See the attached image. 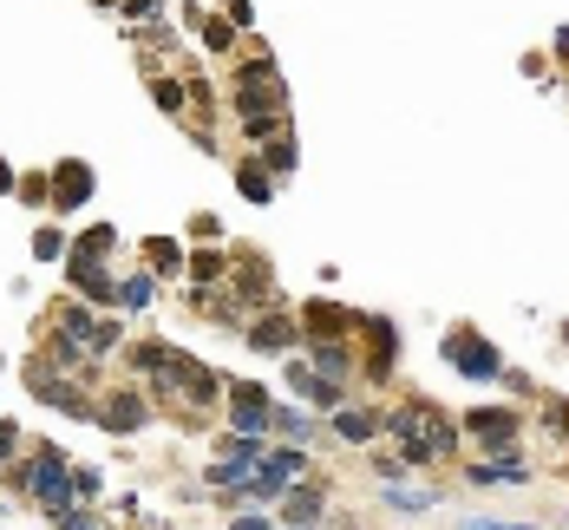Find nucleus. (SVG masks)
I'll list each match as a JSON object with an SVG mask.
<instances>
[{
  "mask_svg": "<svg viewBox=\"0 0 569 530\" xmlns=\"http://www.w3.org/2000/svg\"><path fill=\"white\" fill-rule=\"evenodd\" d=\"M131 374H138V387L151 393V407L157 413H170V420H190V426H203V420H216L223 413V374L216 367H203L197 354H183L177 341H131Z\"/></svg>",
  "mask_w": 569,
  "mask_h": 530,
  "instance_id": "nucleus-1",
  "label": "nucleus"
},
{
  "mask_svg": "<svg viewBox=\"0 0 569 530\" xmlns=\"http://www.w3.org/2000/svg\"><path fill=\"white\" fill-rule=\"evenodd\" d=\"M387 439L400 446L393 459L413 472H426V466H446V459H459V446H465V433H459V413H446L439 400H400V407H387Z\"/></svg>",
  "mask_w": 569,
  "mask_h": 530,
  "instance_id": "nucleus-2",
  "label": "nucleus"
},
{
  "mask_svg": "<svg viewBox=\"0 0 569 530\" xmlns=\"http://www.w3.org/2000/svg\"><path fill=\"white\" fill-rule=\"evenodd\" d=\"M236 118H242L249 144H269V138L288 131V92H282V72H275L269 46L256 59H242V72H236Z\"/></svg>",
  "mask_w": 569,
  "mask_h": 530,
  "instance_id": "nucleus-3",
  "label": "nucleus"
},
{
  "mask_svg": "<svg viewBox=\"0 0 569 530\" xmlns=\"http://www.w3.org/2000/svg\"><path fill=\"white\" fill-rule=\"evenodd\" d=\"M7 492H20V498H33L46 518H66V511H79V498H72V459L59 452V446H33V452H20L7 472Z\"/></svg>",
  "mask_w": 569,
  "mask_h": 530,
  "instance_id": "nucleus-4",
  "label": "nucleus"
},
{
  "mask_svg": "<svg viewBox=\"0 0 569 530\" xmlns=\"http://www.w3.org/2000/svg\"><path fill=\"white\" fill-rule=\"evenodd\" d=\"M46 334H59V341H72L79 354H92V361H105V354H118L125 348V321H111L105 308H92V302H79V295H59L52 308H46Z\"/></svg>",
  "mask_w": 569,
  "mask_h": 530,
  "instance_id": "nucleus-5",
  "label": "nucleus"
},
{
  "mask_svg": "<svg viewBox=\"0 0 569 530\" xmlns=\"http://www.w3.org/2000/svg\"><path fill=\"white\" fill-rule=\"evenodd\" d=\"M459 433L472 439V459H524V413L518 407H472V413H459Z\"/></svg>",
  "mask_w": 569,
  "mask_h": 530,
  "instance_id": "nucleus-6",
  "label": "nucleus"
},
{
  "mask_svg": "<svg viewBox=\"0 0 569 530\" xmlns=\"http://www.w3.org/2000/svg\"><path fill=\"white\" fill-rule=\"evenodd\" d=\"M92 426L111 433V439H138L144 426H157V407H151V393L138 380H125V387H105L98 393V420Z\"/></svg>",
  "mask_w": 569,
  "mask_h": 530,
  "instance_id": "nucleus-7",
  "label": "nucleus"
},
{
  "mask_svg": "<svg viewBox=\"0 0 569 530\" xmlns=\"http://www.w3.org/2000/svg\"><path fill=\"white\" fill-rule=\"evenodd\" d=\"M269 420H275V400L262 380H229L223 387V433L236 439H269Z\"/></svg>",
  "mask_w": 569,
  "mask_h": 530,
  "instance_id": "nucleus-8",
  "label": "nucleus"
},
{
  "mask_svg": "<svg viewBox=\"0 0 569 530\" xmlns=\"http://www.w3.org/2000/svg\"><path fill=\"white\" fill-rule=\"evenodd\" d=\"M26 393L39 400V407H59V413H72V420H98V400L79 387V380H66V374H52L39 354L26 361Z\"/></svg>",
  "mask_w": 569,
  "mask_h": 530,
  "instance_id": "nucleus-9",
  "label": "nucleus"
},
{
  "mask_svg": "<svg viewBox=\"0 0 569 530\" xmlns=\"http://www.w3.org/2000/svg\"><path fill=\"white\" fill-rule=\"evenodd\" d=\"M354 348H360V374L367 380H393V367H400V328L387 315H360Z\"/></svg>",
  "mask_w": 569,
  "mask_h": 530,
  "instance_id": "nucleus-10",
  "label": "nucleus"
},
{
  "mask_svg": "<svg viewBox=\"0 0 569 530\" xmlns=\"http://www.w3.org/2000/svg\"><path fill=\"white\" fill-rule=\"evenodd\" d=\"M446 361H452V374H465V380H498V374H505V354H498L478 328H452V334H446Z\"/></svg>",
  "mask_w": 569,
  "mask_h": 530,
  "instance_id": "nucleus-11",
  "label": "nucleus"
},
{
  "mask_svg": "<svg viewBox=\"0 0 569 530\" xmlns=\"http://www.w3.org/2000/svg\"><path fill=\"white\" fill-rule=\"evenodd\" d=\"M223 288H229V295H236V302H242L249 315H262V308H275V262H269V256H249V249H242Z\"/></svg>",
  "mask_w": 569,
  "mask_h": 530,
  "instance_id": "nucleus-12",
  "label": "nucleus"
},
{
  "mask_svg": "<svg viewBox=\"0 0 569 530\" xmlns=\"http://www.w3.org/2000/svg\"><path fill=\"white\" fill-rule=\"evenodd\" d=\"M92 190H98V177H92V164H85V157H59V164L46 170V197H52V210H59V216L85 210V203H92Z\"/></svg>",
  "mask_w": 569,
  "mask_h": 530,
  "instance_id": "nucleus-13",
  "label": "nucleus"
},
{
  "mask_svg": "<svg viewBox=\"0 0 569 530\" xmlns=\"http://www.w3.org/2000/svg\"><path fill=\"white\" fill-rule=\"evenodd\" d=\"M295 321H301V341H354L360 334V308H341V302H301Z\"/></svg>",
  "mask_w": 569,
  "mask_h": 530,
  "instance_id": "nucleus-14",
  "label": "nucleus"
},
{
  "mask_svg": "<svg viewBox=\"0 0 569 530\" xmlns=\"http://www.w3.org/2000/svg\"><path fill=\"white\" fill-rule=\"evenodd\" d=\"M242 341H249L256 354H301V321H295V308H262V315L242 328Z\"/></svg>",
  "mask_w": 569,
  "mask_h": 530,
  "instance_id": "nucleus-15",
  "label": "nucleus"
},
{
  "mask_svg": "<svg viewBox=\"0 0 569 530\" xmlns=\"http://www.w3.org/2000/svg\"><path fill=\"white\" fill-rule=\"evenodd\" d=\"M282 374H288V393H295L301 407H321V413H341V407H347V387L321 380V374H315L301 354H288V367H282Z\"/></svg>",
  "mask_w": 569,
  "mask_h": 530,
  "instance_id": "nucleus-16",
  "label": "nucleus"
},
{
  "mask_svg": "<svg viewBox=\"0 0 569 530\" xmlns=\"http://www.w3.org/2000/svg\"><path fill=\"white\" fill-rule=\"evenodd\" d=\"M308 354V367L321 374V380H334V387H347V380H360V348L354 341H301Z\"/></svg>",
  "mask_w": 569,
  "mask_h": 530,
  "instance_id": "nucleus-17",
  "label": "nucleus"
},
{
  "mask_svg": "<svg viewBox=\"0 0 569 530\" xmlns=\"http://www.w3.org/2000/svg\"><path fill=\"white\" fill-rule=\"evenodd\" d=\"M328 518V492L321 485H288L282 492V505H275V525L288 530V525H321Z\"/></svg>",
  "mask_w": 569,
  "mask_h": 530,
  "instance_id": "nucleus-18",
  "label": "nucleus"
},
{
  "mask_svg": "<svg viewBox=\"0 0 569 530\" xmlns=\"http://www.w3.org/2000/svg\"><path fill=\"white\" fill-rule=\"evenodd\" d=\"M380 433H387V413L380 407H341L334 413V439L341 446H374Z\"/></svg>",
  "mask_w": 569,
  "mask_h": 530,
  "instance_id": "nucleus-19",
  "label": "nucleus"
},
{
  "mask_svg": "<svg viewBox=\"0 0 569 530\" xmlns=\"http://www.w3.org/2000/svg\"><path fill=\"white\" fill-rule=\"evenodd\" d=\"M465 485H531V459H472L465 466Z\"/></svg>",
  "mask_w": 569,
  "mask_h": 530,
  "instance_id": "nucleus-20",
  "label": "nucleus"
},
{
  "mask_svg": "<svg viewBox=\"0 0 569 530\" xmlns=\"http://www.w3.org/2000/svg\"><path fill=\"white\" fill-rule=\"evenodd\" d=\"M256 164H262V170H269L275 184H282V177H295V170H301V144H295V131H282V138H269Z\"/></svg>",
  "mask_w": 569,
  "mask_h": 530,
  "instance_id": "nucleus-21",
  "label": "nucleus"
},
{
  "mask_svg": "<svg viewBox=\"0 0 569 530\" xmlns=\"http://www.w3.org/2000/svg\"><path fill=\"white\" fill-rule=\"evenodd\" d=\"M183 275H190L197 288H223V282H229V256H223V249H190V256H183Z\"/></svg>",
  "mask_w": 569,
  "mask_h": 530,
  "instance_id": "nucleus-22",
  "label": "nucleus"
},
{
  "mask_svg": "<svg viewBox=\"0 0 569 530\" xmlns=\"http://www.w3.org/2000/svg\"><path fill=\"white\" fill-rule=\"evenodd\" d=\"M111 249H118V229H111V223H85V229H79V243H72L66 256H85V262H111Z\"/></svg>",
  "mask_w": 569,
  "mask_h": 530,
  "instance_id": "nucleus-23",
  "label": "nucleus"
},
{
  "mask_svg": "<svg viewBox=\"0 0 569 530\" xmlns=\"http://www.w3.org/2000/svg\"><path fill=\"white\" fill-rule=\"evenodd\" d=\"M144 269L164 282V275H177L183 269V243L177 236H144Z\"/></svg>",
  "mask_w": 569,
  "mask_h": 530,
  "instance_id": "nucleus-24",
  "label": "nucleus"
},
{
  "mask_svg": "<svg viewBox=\"0 0 569 530\" xmlns=\"http://www.w3.org/2000/svg\"><path fill=\"white\" fill-rule=\"evenodd\" d=\"M269 433H282L288 446H315V420H308V407H275V420H269Z\"/></svg>",
  "mask_w": 569,
  "mask_h": 530,
  "instance_id": "nucleus-25",
  "label": "nucleus"
},
{
  "mask_svg": "<svg viewBox=\"0 0 569 530\" xmlns=\"http://www.w3.org/2000/svg\"><path fill=\"white\" fill-rule=\"evenodd\" d=\"M236 197H242V203H269V197H275V177H269L256 157H242V164H236Z\"/></svg>",
  "mask_w": 569,
  "mask_h": 530,
  "instance_id": "nucleus-26",
  "label": "nucleus"
},
{
  "mask_svg": "<svg viewBox=\"0 0 569 530\" xmlns=\"http://www.w3.org/2000/svg\"><path fill=\"white\" fill-rule=\"evenodd\" d=\"M151 98H157V111H170V118H190V85H183V79H164V72H151Z\"/></svg>",
  "mask_w": 569,
  "mask_h": 530,
  "instance_id": "nucleus-27",
  "label": "nucleus"
},
{
  "mask_svg": "<svg viewBox=\"0 0 569 530\" xmlns=\"http://www.w3.org/2000/svg\"><path fill=\"white\" fill-rule=\"evenodd\" d=\"M151 302H157V275H151V269H138V275L118 282V308H125V315H138V308H151Z\"/></svg>",
  "mask_w": 569,
  "mask_h": 530,
  "instance_id": "nucleus-28",
  "label": "nucleus"
},
{
  "mask_svg": "<svg viewBox=\"0 0 569 530\" xmlns=\"http://www.w3.org/2000/svg\"><path fill=\"white\" fill-rule=\"evenodd\" d=\"M183 20L203 33V46H216V52H223V46H236V26H229V20H216V13H203V7H190Z\"/></svg>",
  "mask_w": 569,
  "mask_h": 530,
  "instance_id": "nucleus-29",
  "label": "nucleus"
},
{
  "mask_svg": "<svg viewBox=\"0 0 569 530\" xmlns=\"http://www.w3.org/2000/svg\"><path fill=\"white\" fill-rule=\"evenodd\" d=\"M26 249H33V262H66V249H72V243H66V229H59V223H39Z\"/></svg>",
  "mask_w": 569,
  "mask_h": 530,
  "instance_id": "nucleus-30",
  "label": "nucleus"
},
{
  "mask_svg": "<svg viewBox=\"0 0 569 530\" xmlns=\"http://www.w3.org/2000/svg\"><path fill=\"white\" fill-rule=\"evenodd\" d=\"M262 452H269V439H236V433H223L210 459H236V466H262Z\"/></svg>",
  "mask_w": 569,
  "mask_h": 530,
  "instance_id": "nucleus-31",
  "label": "nucleus"
},
{
  "mask_svg": "<svg viewBox=\"0 0 569 530\" xmlns=\"http://www.w3.org/2000/svg\"><path fill=\"white\" fill-rule=\"evenodd\" d=\"M98 492H105V472L72 466V498H79V511H92V505H98Z\"/></svg>",
  "mask_w": 569,
  "mask_h": 530,
  "instance_id": "nucleus-32",
  "label": "nucleus"
},
{
  "mask_svg": "<svg viewBox=\"0 0 569 530\" xmlns=\"http://www.w3.org/2000/svg\"><path fill=\"white\" fill-rule=\"evenodd\" d=\"M537 426H544L550 439H564V446H569V400H564V393H550V400H544V413H537Z\"/></svg>",
  "mask_w": 569,
  "mask_h": 530,
  "instance_id": "nucleus-33",
  "label": "nucleus"
},
{
  "mask_svg": "<svg viewBox=\"0 0 569 530\" xmlns=\"http://www.w3.org/2000/svg\"><path fill=\"white\" fill-rule=\"evenodd\" d=\"M387 505H393V511H432V505H439V492H426V485H419V492L387 485Z\"/></svg>",
  "mask_w": 569,
  "mask_h": 530,
  "instance_id": "nucleus-34",
  "label": "nucleus"
},
{
  "mask_svg": "<svg viewBox=\"0 0 569 530\" xmlns=\"http://www.w3.org/2000/svg\"><path fill=\"white\" fill-rule=\"evenodd\" d=\"M20 452H26V439H20V426H13V420H0V472H7V466H13Z\"/></svg>",
  "mask_w": 569,
  "mask_h": 530,
  "instance_id": "nucleus-35",
  "label": "nucleus"
},
{
  "mask_svg": "<svg viewBox=\"0 0 569 530\" xmlns=\"http://www.w3.org/2000/svg\"><path fill=\"white\" fill-rule=\"evenodd\" d=\"M190 243H210V249H216V243H223V223H216L210 210H203V216H190Z\"/></svg>",
  "mask_w": 569,
  "mask_h": 530,
  "instance_id": "nucleus-36",
  "label": "nucleus"
},
{
  "mask_svg": "<svg viewBox=\"0 0 569 530\" xmlns=\"http://www.w3.org/2000/svg\"><path fill=\"white\" fill-rule=\"evenodd\" d=\"M52 530H111L98 511H66V518H52Z\"/></svg>",
  "mask_w": 569,
  "mask_h": 530,
  "instance_id": "nucleus-37",
  "label": "nucleus"
},
{
  "mask_svg": "<svg viewBox=\"0 0 569 530\" xmlns=\"http://www.w3.org/2000/svg\"><path fill=\"white\" fill-rule=\"evenodd\" d=\"M223 20L242 33V26H256V7H249V0H223Z\"/></svg>",
  "mask_w": 569,
  "mask_h": 530,
  "instance_id": "nucleus-38",
  "label": "nucleus"
},
{
  "mask_svg": "<svg viewBox=\"0 0 569 530\" xmlns=\"http://www.w3.org/2000/svg\"><path fill=\"white\" fill-rule=\"evenodd\" d=\"M229 530H282V525H275V511H236Z\"/></svg>",
  "mask_w": 569,
  "mask_h": 530,
  "instance_id": "nucleus-39",
  "label": "nucleus"
},
{
  "mask_svg": "<svg viewBox=\"0 0 569 530\" xmlns=\"http://www.w3.org/2000/svg\"><path fill=\"white\" fill-rule=\"evenodd\" d=\"M125 20H157V0H118Z\"/></svg>",
  "mask_w": 569,
  "mask_h": 530,
  "instance_id": "nucleus-40",
  "label": "nucleus"
},
{
  "mask_svg": "<svg viewBox=\"0 0 569 530\" xmlns=\"http://www.w3.org/2000/svg\"><path fill=\"white\" fill-rule=\"evenodd\" d=\"M459 530H537V525H511V518H465Z\"/></svg>",
  "mask_w": 569,
  "mask_h": 530,
  "instance_id": "nucleus-41",
  "label": "nucleus"
},
{
  "mask_svg": "<svg viewBox=\"0 0 569 530\" xmlns=\"http://www.w3.org/2000/svg\"><path fill=\"white\" fill-rule=\"evenodd\" d=\"M7 190H20V177H13V164L0 157V197H7Z\"/></svg>",
  "mask_w": 569,
  "mask_h": 530,
  "instance_id": "nucleus-42",
  "label": "nucleus"
},
{
  "mask_svg": "<svg viewBox=\"0 0 569 530\" xmlns=\"http://www.w3.org/2000/svg\"><path fill=\"white\" fill-rule=\"evenodd\" d=\"M92 7H98V13H118V0H92Z\"/></svg>",
  "mask_w": 569,
  "mask_h": 530,
  "instance_id": "nucleus-43",
  "label": "nucleus"
},
{
  "mask_svg": "<svg viewBox=\"0 0 569 530\" xmlns=\"http://www.w3.org/2000/svg\"><path fill=\"white\" fill-rule=\"evenodd\" d=\"M557 46H564V52H569V33H557Z\"/></svg>",
  "mask_w": 569,
  "mask_h": 530,
  "instance_id": "nucleus-44",
  "label": "nucleus"
},
{
  "mask_svg": "<svg viewBox=\"0 0 569 530\" xmlns=\"http://www.w3.org/2000/svg\"><path fill=\"white\" fill-rule=\"evenodd\" d=\"M288 530H321V525H288Z\"/></svg>",
  "mask_w": 569,
  "mask_h": 530,
  "instance_id": "nucleus-45",
  "label": "nucleus"
},
{
  "mask_svg": "<svg viewBox=\"0 0 569 530\" xmlns=\"http://www.w3.org/2000/svg\"><path fill=\"white\" fill-rule=\"evenodd\" d=\"M564 466H569V452H564Z\"/></svg>",
  "mask_w": 569,
  "mask_h": 530,
  "instance_id": "nucleus-46",
  "label": "nucleus"
}]
</instances>
